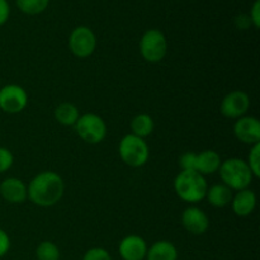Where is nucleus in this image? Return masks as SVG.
Wrapping results in <instances>:
<instances>
[{
  "label": "nucleus",
  "instance_id": "20",
  "mask_svg": "<svg viewBox=\"0 0 260 260\" xmlns=\"http://www.w3.org/2000/svg\"><path fill=\"white\" fill-rule=\"evenodd\" d=\"M60 249L52 241H42L36 249L37 260H60Z\"/></svg>",
  "mask_w": 260,
  "mask_h": 260
},
{
  "label": "nucleus",
  "instance_id": "21",
  "mask_svg": "<svg viewBox=\"0 0 260 260\" xmlns=\"http://www.w3.org/2000/svg\"><path fill=\"white\" fill-rule=\"evenodd\" d=\"M50 0H17V5L23 13L28 15H36L45 12Z\"/></svg>",
  "mask_w": 260,
  "mask_h": 260
},
{
  "label": "nucleus",
  "instance_id": "19",
  "mask_svg": "<svg viewBox=\"0 0 260 260\" xmlns=\"http://www.w3.org/2000/svg\"><path fill=\"white\" fill-rule=\"evenodd\" d=\"M155 128L154 119L146 113H140L135 116L131 121V134L141 139L150 136Z\"/></svg>",
  "mask_w": 260,
  "mask_h": 260
},
{
  "label": "nucleus",
  "instance_id": "13",
  "mask_svg": "<svg viewBox=\"0 0 260 260\" xmlns=\"http://www.w3.org/2000/svg\"><path fill=\"white\" fill-rule=\"evenodd\" d=\"M0 196L7 201L8 203L19 205L25 202L28 198V189L24 182L18 178L10 177L7 178L0 184Z\"/></svg>",
  "mask_w": 260,
  "mask_h": 260
},
{
  "label": "nucleus",
  "instance_id": "27",
  "mask_svg": "<svg viewBox=\"0 0 260 260\" xmlns=\"http://www.w3.org/2000/svg\"><path fill=\"white\" fill-rule=\"evenodd\" d=\"M249 18H250L251 24L258 29L260 27V0H255V3H254L253 7H251Z\"/></svg>",
  "mask_w": 260,
  "mask_h": 260
},
{
  "label": "nucleus",
  "instance_id": "15",
  "mask_svg": "<svg viewBox=\"0 0 260 260\" xmlns=\"http://www.w3.org/2000/svg\"><path fill=\"white\" fill-rule=\"evenodd\" d=\"M221 164H222V159H221L220 154L213 150H205V151L197 154V159H196V172L200 174L211 175L218 172Z\"/></svg>",
  "mask_w": 260,
  "mask_h": 260
},
{
  "label": "nucleus",
  "instance_id": "25",
  "mask_svg": "<svg viewBox=\"0 0 260 260\" xmlns=\"http://www.w3.org/2000/svg\"><path fill=\"white\" fill-rule=\"evenodd\" d=\"M196 159H197L196 152H184L179 159V165L182 170H196Z\"/></svg>",
  "mask_w": 260,
  "mask_h": 260
},
{
  "label": "nucleus",
  "instance_id": "2",
  "mask_svg": "<svg viewBox=\"0 0 260 260\" xmlns=\"http://www.w3.org/2000/svg\"><path fill=\"white\" fill-rule=\"evenodd\" d=\"M208 183L202 174L196 170H182L174 179V190L178 197L187 203L201 202L205 200Z\"/></svg>",
  "mask_w": 260,
  "mask_h": 260
},
{
  "label": "nucleus",
  "instance_id": "3",
  "mask_svg": "<svg viewBox=\"0 0 260 260\" xmlns=\"http://www.w3.org/2000/svg\"><path fill=\"white\" fill-rule=\"evenodd\" d=\"M218 173L223 184L236 192L249 188L254 179L248 162L240 157H230L222 161Z\"/></svg>",
  "mask_w": 260,
  "mask_h": 260
},
{
  "label": "nucleus",
  "instance_id": "1",
  "mask_svg": "<svg viewBox=\"0 0 260 260\" xmlns=\"http://www.w3.org/2000/svg\"><path fill=\"white\" fill-rule=\"evenodd\" d=\"M30 202L40 207H52L57 205L65 193V183L55 172L46 170L33 178L27 187Z\"/></svg>",
  "mask_w": 260,
  "mask_h": 260
},
{
  "label": "nucleus",
  "instance_id": "5",
  "mask_svg": "<svg viewBox=\"0 0 260 260\" xmlns=\"http://www.w3.org/2000/svg\"><path fill=\"white\" fill-rule=\"evenodd\" d=\"M168 52V41L159 29H149L140 40V53L149 63H157L164 60Z\"/></svg>",
  "mask_w": 260,
  "mask_h": 260
},
{
  "label": "nucleus",
  "instance_id": "10",
  "mask_svg": "<svg viewBox=\"0 0 260 260\" xmlns=\"http://www.w3.org/2000/svg\"><path fill=\"white\" fill-rule=\"evenodd\" d=\"M234 135L240 142L246 145L260 144V122L256 117L244 116L236 119Z\"/></svg>",
  "mask_w": 260,
  "mask_h": 260
},
{
  "label": "nucleus",
  "instance_id": "6",
  "mask_svg": "<svg viewBox=\"0 0 260 260\" xmlns=\"http://www.w3.org/2000/svg\"><path fill=\"white\" fill-rule=\"evenodd\" d=\"M74 128L83 141L90 145L99 144L107 136L106 122L95 113H85L79 117Z\"/></svg>",
  "mask_w": 260,
  "mask_h": 260
},
{
  "label": "nucleus",
  "instance_id": "4",
  "mask_svg": "<svg viewBox=\"0 0 260 260\" xmlns=\"http://www.w3.org/2000/svg\"><path fill=\"white\" fill-rule=\"evenodd\" d=\"M118 154L126 165L131 168H141L149 161V145L145 139L128 134L119 141Z\"/></svg>",
  "mask_w": 260,
  "mask_h": 260
},
{
  "label": "nucleus",
  "instance_id": "17",
  "mask_svg": "<svg viewBox=\"0 0 260 260\" xmlns=\"http://www.w3.org/2000/svg\"><path fill=\"white\" fill-rule=\"evenodd\" d=\"M147 260H178V250L170 241L160 240L152 244L146 253Z\"/></svg>",
  "mask_w": 260,
  "mask_h": 260
},
{
  "label": "nucleus",
  "instance_id": "12",
  "mask_svg": "<svg viewBox=\"0 0 260 260\" xmlns=\"http://www.w3.org/2000/svg\"><path fill=\"white\" fill-rule=\"evenodd\" d=\"M147 249L146 241L141 236L127 235L119 243L118 253L123 260H144Z\"/></svg>",
  "mask_w": 260,
  "mask_h": 260
},
{
  "label": "nucleus",
  "instance_id": "24",
  "mask_svg": "<svg viewBox=\"0 0 260 260\" xmlns=\"http://www.w3.org/2000/svg\"><path fill=\"white\" fill-rule=\"evenodd\" d=\"M83 260H112V256L106 249L91 248L84 254Z\"/></svg>",
  "mask_w": 260,
  "mask_h": 260
},
{
  "label": "nucleus",
  "instance_id": "7",
  "mask_svg": "<svg viewBox=\"0 0 260 260\" xmlns=\"http://www.w3.org/2000/svg\"><path fill=\"white\" fill-rule=\"evenodd\" d=\"M69 48L78 58H88L96 48V36L90 28L76 27L69 37Z\"/></svg>",
  "mask_w": 260,
  "mask_h": 260
},
{
  "label": "nucleus",
  "instance_id": "14",
  "mask_svg": "<svg viewBox=\"0 0 260 260\" xmlns=\"http://www.w3.org/2000/svg\"><path fill=\"white\" fill-rule=\"evenodd\" d=\"M231 208L239 217H246L254 212L256 207V194L251 189L239 190L231 200Z\"/></svg>",
  "mask_w": 260,
  "mask_h": 260
},
{
  "label": "nucleus",
  "instance_id": "8",
  "mask_svg": "<svg viewBox=\"0 0 260 260\" xmlns=\"http://www.w3.org/2000/svg\"><path fill=\"white\" fill-rule=\"evenodd\" d=\"M28 104V94L24 88L9 84L0 88V109L4 113L17 114L24 111Z\"/></svg>",
  "mask_w": 260,
  "mask_h": 260
},
{
  "label": "nucleus",
  "instance_id": "28",
  "mask_svg": "<svg viewBox=\"0 0 260 260\" xmlns=\"http://www.w3.org/2000/svg\"><path fill=\"white\" fill-rule=\"evenodd\" d=\"M10 7L7 0H0V27L4 25L9 19Z\"/></svg>",
  "mask_w": 260,
  "mask_h": 260
},
{
  "label": "nucleus",
  "instance_id": "29",
  "mask_svg": "<svg viewBox=\"0 0 260 260\" xmlns=\"http://www.w3.org/2000/svg\"><path fill=\"white\" fill-rule=\"evenodd\" d=\"M235 24L239 29H246V28L251 24L250 18H249V15H245V14L239 15V17L235 19Z\"/></svg>",
  "mask_w": 260,
  "mask_h": 260
},
{
  "label": "nucleus",
  "instance_id": "18",
  "mask_svg": "<svg viewBox=\"0 0 260 260\" xmlns=\"http://www.w3.org/2000/svg\"><path fill=\"white\" fill-rule=\"evenodd\" d=\"M79 117H80V113H79L78 107L70 102H63V103L58 104L55 109L56 121L62 126L74 127Z\"/></svg>",
  "mask_w": 260,
  "mask_h": 260
},
{
  "label": "nucleus",
  "instance_id": "16",
  "mask_svg": "<svg viewBox=\"0 0 260 260\" xmlns=\"http://www.w3.org/2000/svg\"><path fill=\"white\" fill-rule=\"evenodd\" d=\"M233 196V190L223 183H220V184H213L208 187L205 198L213 207L222 208L230 205Z\"/></svg>",
  "mask_w": 260,
  "mask_h": 260
},
{
  "label": "nucleus",
  "instance_id": "23",
  "mask_svg": "<svg viewBox=\"0 0 260 260\" xmlns=\"http://www.w3.org/2000/svg\"><path fill=\"white\" fill-rule=\"evenodd\" d=\"M13 162H14V156H13L12 151L7 147L0 146V173H5L12 168Z\"/></svg>",
  "mask_w": 260,
  "mask_h": 260
},
{
  "label": "nucleus",
  "instance_id": "11",
  "mask_svg": "<svg viewBox=\"0 0 260 260\" xmlns=\"http://www.w3.org/2000/svg\"><path fill=\"white\" fill-rule=\"evenodd\" d=\"M182 223L188 233L193 235H202L210 228V218L200 207L189 206L183 211Z\"/></svg>",
  "mask_w": 260,
  "mask_h": 260
},
{
  "label": "nucleus",
  "instance_id": "9",
  "mask_svg": "<svg viewBox=\"0 0 260 260\" xmlns=\"http://www.w3.org/2000/svg\"><path fill=\"white\" fill-rule=\"evenodd\" d=\"M250 108V98L243 90H234L226 94L220 106L222 116L230 119H238L248 113Z\"/></svg>",
  "mask_w": 260,
  "mask_h": 260
},
{
  "label": "nucleus",
  "instance_id": "22",
  "mask_svg": "<svg viewBox=\"0 0 260 260\" xmlns=\"http://www.w3.org/2000/svg\"><path fill=\"white\" fill-rule=\"evenodd\" d=\"M248 165L255 178L260 177V144L253 145L248 155Z\"/></svg>",
  "mask_w": 260,
  "mask_h": 260
},
{
  "label": "nucleus",
  "instance_id": "26",
  "mask_svg": "<svg viewBox=\"0 0 260 260\" xmlns=\"http://www.w3.org/2000/svg\"><path fill=\"white\" fill-rule=\"evenodd\" d=\"M10 249V238L7 234V231L0 229V258L7 255V253Z\"/></svg>",
  "mask_w": 260,
  "mask_h": 260
}]
</instances>
